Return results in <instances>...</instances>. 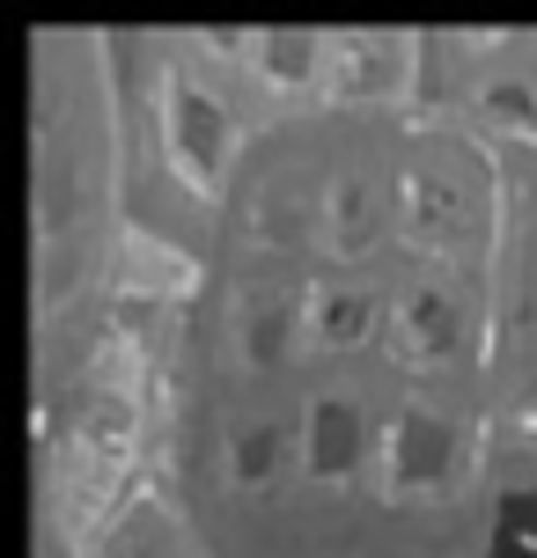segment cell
<instances>
[{"label": "cell", "mask_w": 537, "mask_h": 558, "mask_svg": "<svg viewBox=\"0 0 537 558\" xmlns=\"http://www.w3.org/2000/svg\"><path fill=\"white\" fill-rule=\"evenodd\" d=\"M184 418L214 558H537V29L375 37L258 125Z\"/></svg>", "instance_id": "obj_1"}]
</instances>
